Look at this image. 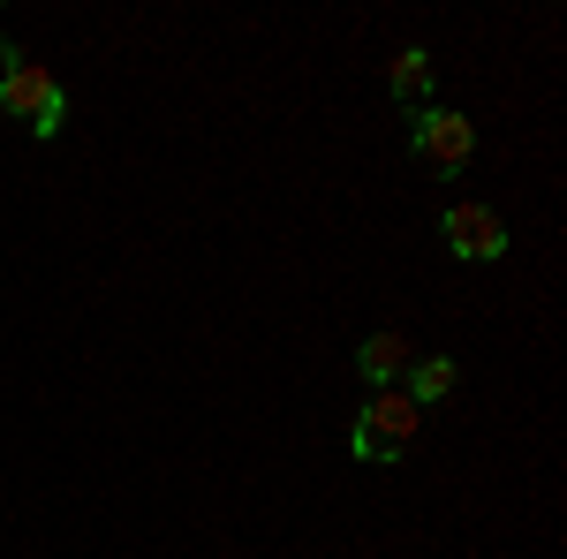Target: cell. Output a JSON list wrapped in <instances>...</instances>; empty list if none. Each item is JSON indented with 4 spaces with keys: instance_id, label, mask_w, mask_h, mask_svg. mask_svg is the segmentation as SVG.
Segmentation results:
<instances>
[{
    "instance_id": "8992f818",
    "label": "cell",
    "mask_w": 567,
    "mask_h": 559,
    "mask_svg": "<svg viewBox=\"0 0 567 559\" xmlns=\"http://www.w3.org/2000/svg\"><path fill=\"white\" fill-rule=\"evenodd\" d=\"M386 91L401 106H424V99H432V53H424V45H401L386 61Z\"/></svg>"
},
{
    "instance_id": "5b68a950",
    "label": "cell",
    "mask_w": 567,
    "mask_h": 559,
    "mask_svg": "<svg viewBox=\"0 0 567 559\" xmlns=\"http://www.w3.org/2000/svg\"><path fill=\"white\" fill-rule=\"evenodd\" d=\"M409 363H416V348L401 341V333H371V341L355 348V371H363V379H371L379 393L401 386V379H409Z\"/></svg>"
},
{
    "instance_id": "277c9868",
    "label": "cell",
    "mask_w": 567,
    "mask_h": 559,
    "mask_svg": "<svg viewBox=\"0 0 567 559\" xmlns=\"http://www.w3.org/2000/svg\"><path fill=\"white\" fill-rule=\"evenodd\" d=\"M439 235H446V250L462 265H499L507 258V219L492 213V205H446V213H439Z\"/></svg>"
},
{
    "instance_id": "3957f363",
    "label": "cell",
    "mask_w": 567,
    "mask_h": 559,
    "mask_svg": "<svg viewBox=\"0 0 567 559\" xmlns=\"http://www.w3.org/2000/svg\"><path fill=\"white\" fill-rule=\"evenodd\" d=\"M416 159L439 167V174H462L477 159V122L454 114V106H424V114H416Z\"/></svg>"
},
{
    "instance_id": "7a4b0ae2",
    "label": "cell",
    "mask_w": 567,
    "mask_h": 559,
    "mask_svg": "<svg viewBox=\"0 0 567 559\" xmlns=\"http://www.w3.org/2000/svg\"><path fill=\"white\" fill-rule=\"evenodd\" d=\"M416 431H424V408H416L401 386H386V393H371V401H363L349 446H355V462H401V454L416 446Z\"/></svg>"
},
{
    "instance_id": "6da1fadb",
    "label": "cell",
    "mask_w": 567,
    "mask_h": 559,
    "mask_svg": "<svg viewBox=\"0 0 567 559\" xmlns=\"http://www.w3.org/2000/svg\"><path fill=\"white\" fill-rule=\"evenodd\" d=\"M0 106H8L31 136H61V114H69L61 76H53L45 61H31L23 45H8V39H0Z\"/></svg>"
},
{
    "instance_id": "52a82bcc",
    "label": "cell",
    "mask_w": 567,
    "mask_h": 559,
    "mask_svg": "<svg viewBox=\"0 0 567 559\" xmlns=\"http://www.w3.org/2000/svg\"><path fill=\"white\" fill-rule=\"evenodd\" d=\"M446 393H454V355H416L409 363V401L416 408H439Z\"/></svg>"
}]
</instances>
